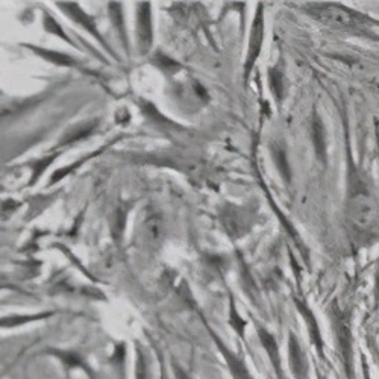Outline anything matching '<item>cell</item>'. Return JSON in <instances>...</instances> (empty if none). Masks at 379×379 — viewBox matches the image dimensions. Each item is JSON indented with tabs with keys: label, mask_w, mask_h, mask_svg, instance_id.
<instances>
[{
	"label": "cell",
	"mask_w": 379,
	"mask_h": 379,
	"mask_svg": "<svg viewBox=\"0 0 379 379\" xmlns=\"http://www.w3.org/2000/svg\"><path fill=\"white\" fill-rule=\"evenodd\" d=\"M305 10L320 23L358 35H367L371 27L379 25L378 20L341 3H308L305 5Z\"/></svg>",
	"instance_id": "1"
},
{
	"label": "cell",
	"mask_w": 379,
	"mask_h": 379,
	"mask_svg": "<svg viewBox=\"0 0 379 379\" xmlns=\"http://www.w3.org/2000/svg\"><path fill=\"white\" fill-rule=\"evenodd\" d=\"M330 321L334 332L335 347L340 356L341 366L347 379H352L354 370V335L350 328V317L346 311H343L337 302L330 306Z\"/></svg>",
	"instance_id": "2"
},
{
	"label": "cell",
	"mask_w": 379,
	"mask_h": 379,
	"mask_svg": "<svg viewBox=\"0 0 379 379\" xmlns=\"http://www.w3.org/2000/svg\"><path fill=\"white\" fill-rule=\"evenodd\" d=\"M262 45H264V6L262 3H260L258 8H256L252 27H250L247 55L245 62V82L249 80L256 61L260 58Z\"/></svg>",
	"instance_id": "3"
},
{
	"label": "cell",
	"mask_w": 379,
	"mask_h": 379,
	"mask_svg": "<svg viewBox=\"0 0 379 379\" xmlns=\"http://www.w3.org/2000/svg\"><path fill=\"white\" fill-rule=\"evenodd\" d=\"M289 367L295 379H310V361L304 346L300 345L297 335L289 332Z\"/></svg>",
	"instance_id": "4"
},
{
	"label": "cell",
	"mask_w": 379,
	"mask_h": 379,
	"mask_svg": "<svg viewBox=\"0 0 379 379\" xmlns=\"http://www.w3.org/2000/svg\"><path fill=\"white\" fill-rule=\"evenodd\" d=\"M293 304H295L297 313L302 316V319L305 321L306 330H308L311 345L314 346V349L317 350V354L321 356V358H325V341H323V337H321L316 314H314V311L310 308V305L306 304V300L302 297L293 296Z\"/></svg>",
	"instance_id": "5"
},
{
	"label": "cell",
	"mask_w": 379,
	"mask_h": 379,
	"mask_svg": "<svg viewBox=\"0 0 379 379\" xmlns=\"http://www.w3.org/2000/svg\"><path fill=\"white\" fill-rule=\"evenodd\" d=\"M310 138H311L313 149H314V154H316L317 161L321 164V166L326 167L328 150H330V146H328V132H326V126L323 123V119H321L316 108L311 111V116H310Z\"/></svg>",
	"instance_id": "6"
},
{
	"label": "cell",
	"mask_w": 379,
	"mask_h": 379,
	"mask_svg": "<svg viewBox=\"0 0 379 379\" xmlns=\"http://www.w3.org/2000/svg\"><path fill=\"white\" fill-rule=\"evenodd\" d=\"M256 214L247 208H239V206H230L225 212V226L226 231L232 237H240L250 231V228L255 225Z\"/></svg>",
	"instance_id": "7"
},
{
	"label": "cell",
	"mask_w": 379,
	"mask_h": 379,
	"mask_svg": "<svg viewBox=\"0 0 379 379\" xmlns=\"http://www.w3.org/2000/svg\"><path fill=\"white\" fill-rule=\"evenodd\" d=\"M150 3H138L137 6V35H138V46L140 53H149L152 47L154 31H152V11H150Z\"/></svg>",
	"instance_id": "8"
},
{
	"label": "cell",
	"mask_w": 379,
	"mask_h": 379,
	"mask_svg": "<svg viewBox=\"0 0 379 379\" xmlns=\"http://www.w3.org/2000/svg\"><path fill=\"white\" fill-rule=\"evenodd\" d=\"M256 334H258V339L261 341L262 349L266 350V354L271 363V367H273V370H275L276 378L285 379V374L282 369V360H281V354H280V346H278L275 335L269 332L264 326H256Z\"/></svg>",
	"instance_id": "9"
},
{
	"label": "cell",
	"mask_w": 379,
	"mask_h": 379,
	"mask_svg": "<svg viewBox=\"0 0 379 379\" xmlns=\"http://www.w3.org/2000/svg\"><path fill=\"white\" fill-rule=\"evenodd\" d=\"M269 150H270L271 160H273L275 169L278 170V173H280L281 180L284 181L285 185H290L293 181V170L290 166L287 147H285L282 141L273 140L269 145Z\"/></svg>",
	"instance_id": "10"
},
{
	"label": "cell",
	"mask_w": 379,
	"mask_h": 379,
	"mask_svg": "<svg viewBox=\"0 0 379 379\" xmlns=\"http://www.w3.org/2000/svg\"><path fill=\"white\" fill-rule=\"evenodd\" d=\"M58 6L64 12L67 14V16L71 20L76 21L77 25H81L85 31H88L91 35H95V37L100 42H102L105 49H108V45H106L105 40L102 38V35H100L97 26L95 23V20H93V17H90L88 14H85L80 5H76V3H58Z\"/></svg>",
	"instance_id": "11"
},
{
	"label": "cell",
	"mask_w": 379,
	"mask_h": 379,
	"mask_svg": "<svg viewBox=\"0 0 379 379\" xmlns=\"http://www.w3.org/2000/svg\"><path fill=\"white\" fill-rule=\"evenodd\" d=\"M214 340H216V345L220 349L221 355L225 356L226 364H228V367H230V371H231L234 379H254V376L250 375V371L247 370L245 361H243L240 356L231 352V350L228 349L223 343L219 340V337H216V335H214Z\"/></svg>",
	"instance_id": "12"
},
{
	"label": "cell",
	"mask_w": 379,
	"mask_h": 379,
	"mask_svg": "<svg viewBox=\"0 0 379 379\" xmlns=\"http://www.w3.org/2000/svg\"><path fill=\"white\" fill-rule=\"evenodd\" d=\"M269 80V88L273 95L275 102L281 105L285 99V73H284V66L282 62H276L273 67L269 69L267 73Z\"/></svg>",
	"instance_id": "13"
},
{
	"label": "cell",
	"mask_w": 379,
	"mask_h": 379,
	"mask_svg": "<svg viewBox=\"0 0 379 379\" xmlns=\"http://www.w3.org/2000/svg\"><path fill=\"white\" fill-rule=\"evenodd\" d=\"M145 239L155 245L162 240V220L156 214H150V216L145 221Z\"/></svg>",
	"instance_id": "14"
},
{
	"label": "cell",
	"mask_w": 379,
	"mask_h": 379,
	"mask_svg": "<svg viewBox=\"0 0 379 379\" xmlns=\"http://www.w3.org/2000/svg\"><path fill=\"white\" fill-rule=\"evenodd\" d=\"M27 47H29L32 52L40 55L41 58L53 62V64H56V66H62V67L76 66V61L69 55H64L60 52H52V50H47V49H37L35 46H27Z\"/></svg>",
	"instance_id": "15"
},
{
	"label": "cell",
	"mask_w": 379,
	"mask_h": 379,
	"mask_svg": "<svg viewBox=\"0 0 379 379\" xmlns=\"http://www.w3.org/2000/svg\"><path fill=\"white\" fill-rule=\"evenodd\" d=\"M97 126V121H91V123H85V125H80L75 130L69 131L66 135H64L62 140L60 141L61 146H67V145H73V143L84 140L85 137H88V135L95 131V127Z\"/></svg>",
	"instance_id": "16"
},
{
	"label": "cell",
	"mask_w": 379,
	"mask_h": 379,
	"mask_svg": "<svg viewBox=\"0 0 379 379\" xmlns=\"http://www.w3.org/2000/svg\"><path fill=\"white\" fill-rule=\"evenodd\" d=\"M110 10H111V19L114 21V26L120 35L121 41L125 42V46L127 45L126 40V31H125V25H123V14H121V5L120 3H110Z\"/></svg>",
	"instance_id": "17"
},
{
	"label": "cell",
	"mask_w": 379,
	"mask_h": 379,
	"mask_svg": "<svg viewBox=\"0 0 379 379\" xmlns=\"http://www.w3.org/2000/svg\"><path fill=\"white\" fill-rule=\"evenodd\" d=\"M47 316H50V313L37 314V316H11V317H5V319H0V328L20 326V325H23V323H29V321H34V320L45 319Z\"/></svg>",
	"instance_id": "18"
},
{
	"label": "cell",
	"mask_w": 379,
	"mask_h": 379,
	"mask_svg": "<svg viewBox=\"0 0 379 379\" xmlns=\"http://www.w3.org/2000/svg\"><path fill=\"white\" fill-rule=\"evenodd\" d=\"M42 23H45V29H46L47 32H50L52 35H58L60 38H62L64 41H67L69 45H73V41H71V40L67 37L66 31L62 29L61 25H60L58 21H56L52 16H50L49 12H45V19H42Z\"/></svg>",
	"instance_id": "19"
},
{
	"label": "cell",
	"mask_w": 379,
	"mask_h": 379,
	"mask_svg": "<svg viewBox=\"0 0 379 379\" xmlns=\"http://www.w3.org/2000/svg\"><path fill=\"white\" fill-rule=\"evenodd\" d=\"M56 160V155H49L46 156L45 160H41L38 161L37 164H35V167H34V175L31 178V184H35V181L38 180V178L45 173V170L50 166V164H52L53 161Z\"/></svg>",
	"instance_id": "20"
},
{
	"label": "cell",
	"mask_w": 379,
	"mask_h": 379,
	"mask_svg": "<svg viewBox=\"0 0 379 379\" xmlns=\"http://www.w3.org/2000/svg\"><path fill=\"white\" fill-rule=\"evenodd\" d=\"M231 325L235 331L239 332L240 337H245V328H246V320H243L240 317V314L235 310L234 304H231Z\"/></svg>",
	"instance_id": "21"
},
{
	"label": "cell",
	"mask_w": 379,
	"mask_h": 379,
	"mask_svg": "<svg viewBox=\"0 0 379 379\" xmlns=\"http://www.w3.org/2000/svg\"><path fill=\"white\" fill-rule=\"evenodd\" d=\"M155 60H156V64H158V66L162 67L164 70H166L167 67H170V69L178 67V64L175 61H171L170 58H166V56H162V55H156Z\"/></svg>",
	"instance_id": "22"
},
{
	"label": "cell",
	"mask_w": 379,
	"mask_h": 379,
	"mask_svg": "<svg viewBox=\"0 0 379 379\" xmlns=\"http://www.w3.org/2000/svg\"><path fill=\"white\" fill-rule=\"evenodd\" d=\"M374 297H375V304H379V260H378V266L375 271V285H374Z\"/></svg>",
	"instance_id": "23"
},
{
	"label": "cell",
	"mask_w": 379,
	"mask_h": 379,
	"mask_svg": "<svg viewBox=\"0 0 379 379\" xmlns=\"http://www.w3.org/2000/svg\"><path fill=\"white\" fill-rule=\"evenodd\" d=\"M176 376L178 379H190L188 375H185L181 369H176Z\"/></svg>",
	"instance_id": "24"
},
{
	"label": "cell",
	"mask_w": 379,
	"mask_h": 379,
	"mask_svg": "<svg viewBox=\"0 0 379 379\" xmlns=\"http://www.w3.org/2000/svg\"><path fill=\"white\" fill-rule=\"evenodd\" d=\"M317 379H328L325 375H321V374H317Z\"/></svg>",
	"instance_id": "25"
},
{
	"label": "cell",
	"mask_w": 379,
	"mask_h": 379,
	"mask_svg": "<svg viewBox=\"0 0 379 379\" xmlns=\"http://www.w3.org/2000/svg\"><path fill=\"white\" fill-rule=\"evenodd\" d=\"M378 361H379V356H378Z\"/></svg>",
	"instance_id": "26"
}]
</instances>
